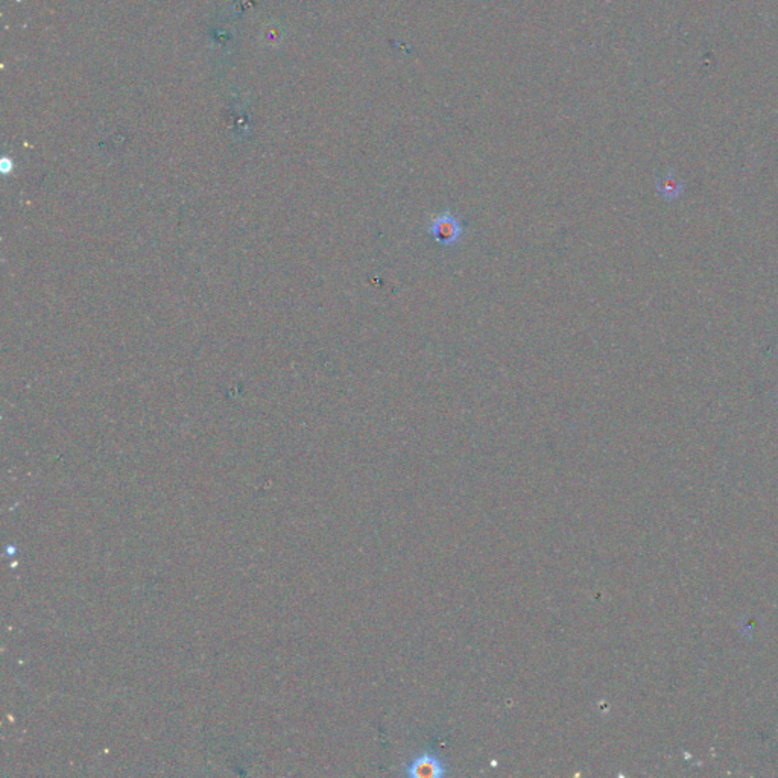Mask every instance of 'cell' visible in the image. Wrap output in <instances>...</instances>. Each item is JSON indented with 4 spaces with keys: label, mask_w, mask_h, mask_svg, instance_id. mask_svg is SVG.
<instances>
[{
    "label": "cell",
    "mask_w": 778,
    "mask_h": 778,
    "mask_svg": "<svg viewBox=\"0 0 778 778\" xmlns=\"http://www.w3.org/2000/svg\"><path fill=\"white\" fill-rule=\"evenodd\" d=\"M450 774V766L441 754L424 750L414 754L403 765V775L411 778H443Z\"/></svg>",
    "instance_id": "1"
},
{
    "label": "cell",
    "mask_w": 778,
    "mask_h": 778,
    "mask_svg": "<svg viewBox=\"0 0 778 778\" xmlns=\"http://www.w3.org/2000/svg\"><path fill=\"white\" fill-rule=\"evenodd\" d=\"M427 233L433 237L436 244L443 246H453L461 242V239L465 233V227L462 219L452 213V212H443L435 215L429 224L426 225Z\"/></svg>",
    "instance_id": "2"
},
{
    "label": "cell",
    "mask_w": 778,
    "mask_h": 778,
    "mask_svg": "<svg viewBox=\"0 0 778 778\" xmlns=\"http://www.w3.org/2000/svg\"><path fill=\"white\" fill-rule=\"evenodd\" d=\"M655 186H657V192L660 193V196L666 199V201H675V199L683 192V183L678 181L672 174L657 178Z\"/></svg>",
    "instance_id": "3"
}]
</instances>
